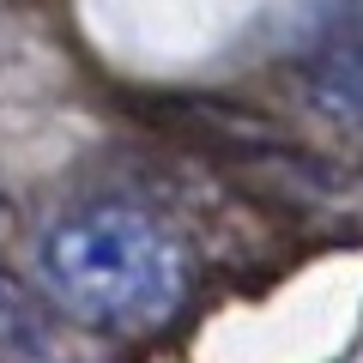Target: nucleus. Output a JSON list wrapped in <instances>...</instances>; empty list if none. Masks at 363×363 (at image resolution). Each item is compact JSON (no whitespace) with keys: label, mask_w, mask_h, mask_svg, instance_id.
Returning <instances> with one entry per match:
<instances>
[{"label":"nucleus","mask_w":363,"mask_h":363,"mask_svg":"<svg viewBox=\"0 0 363 363\" xmlns=\"http://www.w3.org/2000/svg\"><path fill=\"white\" fill-rule=\"evenodd\" d=\"M43 285L104 333H152L194 297V255L176 224L133 200H91L43 236Z\"/></svg>","instance_id":"1"},{"label":"nucleus","mask_w":363,"mask_h":363,"mask_svg":"<svg viewBox=\"0 0 363 363\" xmlns=\"http://www.w3.org/2000/svg\"><path fill=\"white\" fill-rule=\"evenodd\" d=\"M297 91L327 121L363 133V0H339L297 55Z\"/></svg>","instance_id":"2"}]
</instances>
